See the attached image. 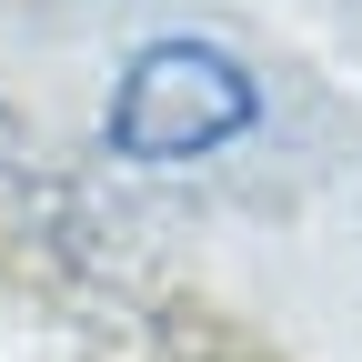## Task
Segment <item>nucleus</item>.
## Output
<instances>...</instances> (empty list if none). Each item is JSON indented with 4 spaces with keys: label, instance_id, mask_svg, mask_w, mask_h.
Instances as JSON below:
<instances>
[{
    "label": "nucleus",
    "instance_id": "1",
    "mask_svg": "<svg viewBox=\"0 0 362 362\" xmlns=\"http://www.w3.org/2000/svg\"><path fill=\"white\" fill-rule=\"evenodd\" d=\"M252 111H262V90L221 40H141L111 81L101 131L121 161H202L221 141H242Z\"/></svg>",
    "mask_w": 362,
    "mask_h": 362
}]
</instances>
